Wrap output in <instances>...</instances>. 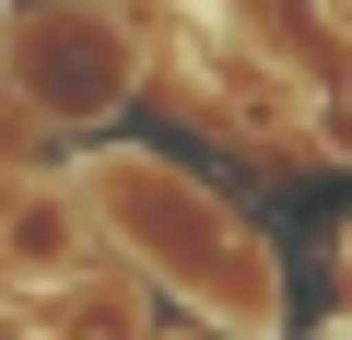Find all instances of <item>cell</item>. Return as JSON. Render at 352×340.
<instances>
[{
	"label": "cell",
	"mask_w": 352,
	"mask_h": 340,
	"mask_svg": "<svg viewBox=\"0 0 352 340\" xmlns=\"http://www.w3.org/2000/svg\"><path fill=\"white\" fill-rule=\"evenodd\" d=\"M71 188H82L106 258L141 270V293L164 282V305L188 328H212V340H270L282 328V258H270V235H247V212L212 200L188 164H164L141 141H82Z\"/></svg>",
	"instance_id": "obj_1"
},
{
	"label": "cell",
	"mask_w": 352,
	"mask_h": 340,
	"mask_svg": "<svg viewBox=\"0 0 352 340\" xmlns=\"http://www.w3.org/2000/svg\"><path fill=\"white\" fill-rule=\"evenodd\" d=\"M0 82L47 129H106L153 82V47L106 0H24V12H0Z\"/></svg>",
	"instance_id": "obj_2"
},
{
	"label": "cell",
	"mask_w": 352,
	"mask_h": 340,
	"mask_svg": "<svg viewBox=\"0 0 352 340\" xmlns=\"http://www.w3.org/2000/svg\"><path fill=\"white\" fill-rule=\"evenodd\" d=\"M106 258V235H94V212H82V188H71V164H24V177H0V293H47V282H71V270H94Z\"/></svg>",
	"instance_id": "obj_3"
},
{
	"label": "cell",
	"mask_w": 352,
	"mask_h": 340,
	"mask_svg": "<svg viewBox=\"0 0 352 340\" xmlns=\"http://www.w3.org/2000/svg\"><path fill=\"white\" fill-rule=\"evenodd\" d=\"M24 317H36V340H141V328H153V293H141V270L94 258V270L24 293Z\"/></svg>",
	"instance_id": "obj_4"
},
{
	"label": "cell",
	"mask_w": 352,
	"mask_h": 340,
	"mask_svg": "<svg viewBox=\"0 0 352 340\" xmlns=\"http://www.w3.org/2000/svg\"><path fill=\"white\" fill-rule=\"evenodd\" d=\"M141 340H212V328H164V317H153V328H141Z\"/></svg>",
	"instance_id": "obj_5"
}]
</instances>
